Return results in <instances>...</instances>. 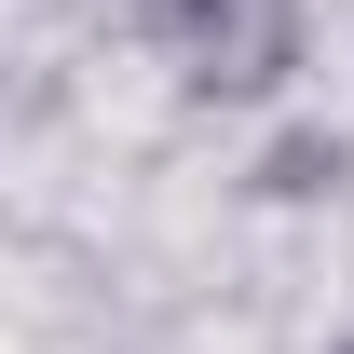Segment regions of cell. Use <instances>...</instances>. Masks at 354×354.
<instances>
[{"mask_svg": "<svg viewBox=\"0 0 354 354\" xmlns=\"http://www.w3.org/2000/svg\"><path fill=\"white\" fill-rule=\"evenodd\" d=\"M150 55L191 95H272L300 68V0H150Z\"/></svg>", "mask_w": 354, "mask_h": 354, "instance_id": "6da1fadb", "label": "cell"}]
</instances>
